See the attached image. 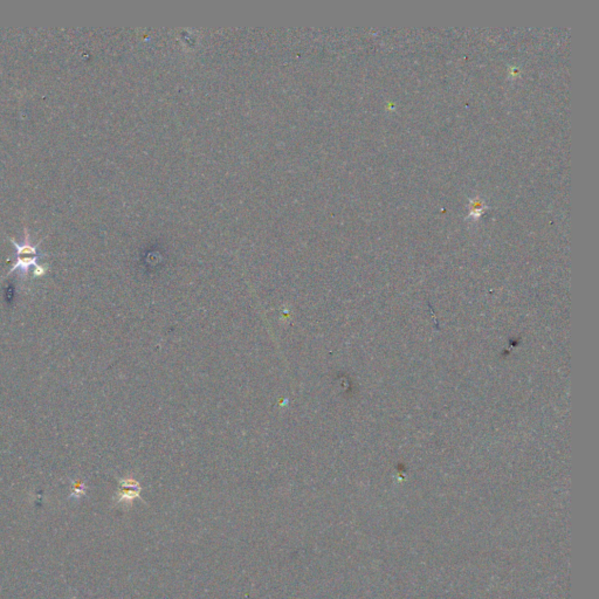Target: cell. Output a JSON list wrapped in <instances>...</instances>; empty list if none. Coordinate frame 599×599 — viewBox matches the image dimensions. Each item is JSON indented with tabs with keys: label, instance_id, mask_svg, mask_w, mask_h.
Wrapping results in <instances>:
<instances>
[{
	"label": "cell",
	"instance_id": "3957f363",
	"mask_svg": "<svg viewBox=\"0 0 599 599\" xmlns=\"http://www.w3.org/2000/svg\"><path fill=\"white\" fill-rule=\"evenodd\" d=\"M73 496H76L78 497L80 495L85 494V486H83L81 482H73Z\"/></svg>",
	"mask_w": 599,
	"mask_h": 599
},
{
	"label": "cell",
	"instance_id": "7a4b0ae2",
	"mask_svg": "<svg viewBox=\"0 0 599 599\" xmlns=\"http://www.w3.org/2000/svg\"><path fill=\"white\" fill-rule=\"evenodd\" d=\"M119 492L117 494V502H132L135 498L139 497L141 486L134 479L121 480Z\"/></svg>",
	"mask_w": 599,
	"mask_h": 599
},
{
	"label": "cell",
	"instance_id": "277c9868",
	"mask_svg": "<svg viewBox=\"0 0 599 599\" xmlns=\"http://www.w3.org/2000/svg\"><path fill=\"white\" fill-rule=\"evenodd\" d=\"M45 273H46V268L44 267V266L36 265L35 267H34V270H33V276H34V277L43 276Z\"/></svg>",
	"mask_w": 599,
	"mask_h": 599
},
{
	"label": "cell",
	"instance_id": "6da1fadb",
	"mask_svg": "<svg viewBox=\"0 0 599 599\" xmlns=\"http://www.w3.org/2000/svg\"><path fill=\"white\" fill-rule=\"evenodd\" d=\"M12 244L14 245L16 249V261L10 270H8L7 275H10L15 270H19L22 273V276L25 277L28 273L31 267H35L39 260V254H37V245H32L30 240V234L26 228H25V239L23 244H18L13 238H10Z\"/></svg>",
	"mask_w": 599,
	"mask_h": 599
}]
</instances>
